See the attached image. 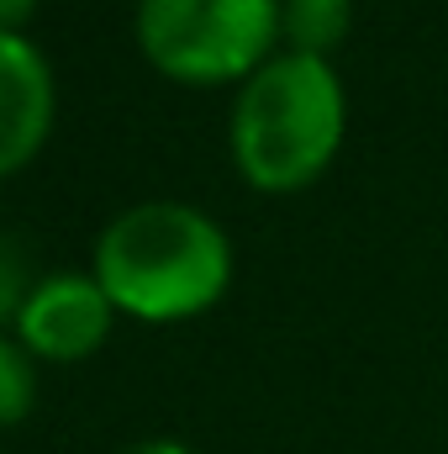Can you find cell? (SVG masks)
Masks as SVG:
<instances>
[{"label":"cell","mask_w":448,"mask_h":454,"mask_svg":"<svg viewBox=\"0 0 448 454\" xmlns=\"http://www.w3.org/2000/svg\"><path fill=\"white\" fill-rule=\"evenodd\" d=\"M237 254L217 217L190 201H137L101 227L90 275L112 296L116 317L132 323H190L212 312L232 286Z\"/></svg>","instance_id":"obj_1"},{"label":"cell","mask_w":448,"mask_h":454,"mask_svg":"<svg viewBox=\"0 0 448 454\" xmlns=\"http://www.w3.org/2000/svg\"><path fill=\"white\" fill-rule=\"evenodd\" d=\"M348 127V96L328 59L274 53L237 85L232 101V164L259 196H296L333 169Z\"/></svg>","instance_id":"obj_2"},{"label":"cell","mask_w":448,"mask_h":454,"mask_svg":"<svg viewBox=\"0 0 448 454\" xmlns=\"http://www.w3.org/2000/svg\"><path fill=\"white\" fill-rule=\"evenodd\" d=\"M137 53L180 85H243L280 53V0H137Z\"/></svg>","instance_id":"obj_3"},{"label":"cell","mask_w":448,"mask_h":454,"mask_svg":"<svg viewBox=\"0 0 448 454\" xmlns=\"http://www.w3.org/2000/svg\"><path fill=\"white\" fill-rule=\"evenodd\" d=\"M116 328V307L90 270H48L32 280L11 333L37 364H85Z\"/></svg>","instance_id":"obj_4"},{"label":"cell","mask_w":448,"mask_h":454,"mask_svg":"<svg viewBox=\"0 0 448 454\" xmlns=\"http://www.w3.org/2000/svg\"><path fill=\"white\" fill-rule=\"evenodd\" d=\"M58 80L27 32H0V180L21 175L53 137Z\"/></svg>","instance_id":"obj_5"},{"label":"cell","mask_w":448,"mask_h":454,"mask_svg":"<svg viewBox=\"0 0 448 454\" xmlns=\"http://www.w3.org/2000/svg\"><path fill=\"white\" fill-rule=\"evenodd\" d=\"M348 21H353V0H280V43L290 53L328 59L348 37Z\"/></svg>","instance_id":"obj_6"},{"label":"cell","mask_w":448,"mask_h":454,"mask_svg":"<svg viewBox=\"0 0 448 454\" xmlns=\"http://www.w3.org/2000/svg\"><path fill=\"white\" fill-rule=\"evenodd\" d=\"M37 407V359L16 333H0V428L27 423Z\"/></svg>","instance_id":"obj_7"},{"label":"cell","mask_w":448,"mask_h":454,"mask_svg":"<svg viewBox=\"0 0 448 454\" xmlns=\"http://www.w3.org/2000/svg\"><path fill=\"white\" fill-rule=\"evenodd\" d=\"M27 291H32V280H27V254L0 232V333H11V323H16V312H21V301H27Z\"/></svg>","instance_id":"obj_8"},{"label":"cell","mask_w":448,"mask_h":454,"mask_svg":"<svg viewBox=\"0 0 448 454\" xmlns=\"http://www.w3.org/2000/svg\"><path fill=\"white\" fill-rule=\"evenodd\" d=\"M42 0H0V32H27V21L37 16Z\"/></svg>","instance_id":"obj_9"},{"label":"cell","mask_w":448,"mask_h":454,"mask_svg":"<svg viewBox=\"0 0 448 454\" xmlns=\"http://www.w3.org/2000/svg\"><path fill=\"white\" fill-rule=\"evenodd\" d=\"M112 454H196L190 444H180V439H132V444H121V450H112Z\"/></svg>","instance_id":"obj_10"}]
</instances>
